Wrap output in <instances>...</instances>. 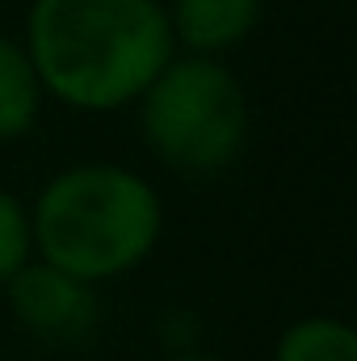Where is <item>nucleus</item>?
Segmentation results:
<instances>
[{
  "label": "nucleus",
  "instance_id": "6",
  "mask_svg": "<svg viewBox=\"0 0 357 361\" xmlns=\"http://www.w3.org/2000/svg\"><path fill=\"white\" fill-rule=\"evenodd\" d=\"M38 105H42V85L25 47L0 34V143L21 139L34 126Z\"/></svg>",
  "mask_w": 357,
  "mask_h": 361
},
{
  "label": "nucleus",
  "instance_id": "2",
  "mask_svg": "<svg viewBox=\"0 0 357 361\" xmlns=\"http://www.w3.org/2000/svg\"><path fill=\"white\" fill-rule=\"evenodd\" d=\"M164 210L139 173L118 164H80L51 180L30 214L42 265L85 286L122 277L160 244Z\"/></svg>",
  "mask_w": 357,
  "mask_h": 361
},
{
  "label": "nucleus",
  "instance_id": "9",
  "mask_svg": "<svg viewBox=\"0 0 357 361\" xmlns=\"http://www.w3.org/2000/svg\"><path fill=\"white\" fill-rule=\"evenodd\" d=\"M177 361H223V357H210V353H181Z\"/></svg>",
  "mask_w": 357,
  "mask_h": 361
},
{
  "label": "nucleus",
  "instance_id": "7",
  "mask_svg": "<svg viewBox=\"0 0 357 361\" xmlns=\"http://www.w3.org/2000/svg\"><path fill=\"white\" fill-rule=\"evenodd\" d=\"M273 361H357V332L337 315H307L277 336Z\"/></svg>",
  "mask_w": 357,
  "mask_h": 361
},
{
  "label": "nucleus",
  "instance_id": "1",
  "mask_svg": "<svg viewBox=\"0 0 357 361\" xmlns=\"http://www.w3.org/2000/svg\"><path fill=\"white\" fill-rule=\"evenodd\" d=\"M169 13L156 0H34L25 55L38 85L72 109H122L173 63Z\"/></svg>",
  "mask_w": 357,
  "mask_h": 361
},
{
  "label": "nucleus",
  "instance_id": "5",
  "mask_svg": "<svg viewBox=\"0 0 357 361\" xmlns=\"http://www.w3.org/2000/svg\"><path fill=\"white\" fill-rule=\"evenodd\" d=\"M261 0H173L169 30L173 42H185L193 55H214L244 42L257 30Z\"/></svg>",
  "mask_w": 357,
  "mask_h": 361
},
{
  "label": "nucleus",
  "instance_id": "4",
  "mask_svg": "<svg viewBox=\"0 0 357 361\" xmlns=\"http://www.w3.org/2000/svg\"><path fill=\"white\" fill-rule=\"evenodd\" d=\"M4 294H8V307H13L17 324L30 328L42 341H55V345H72V341L89 336L92 324H97L92 286L51 269L42 261L21 265L4 281Z\"/></svg>",
  "mask_w": 357,
  "mask_h": 361
},
{
  "label": "nucleus",
  "instance_id": "3",
  "mask_svg": "<svg viewBox=\"0 0 357 361\" xmlns=\"http://www.w3.org/2000/svg\"><path fill=\"white\" fill-rule=\"evenodd\" d=\"M139 122L147 147L173 169L189 177L223 173L248 139V101L240 80L206 59L185 55L173 59L139 97Z\"/></svg>",
  "mask_w": 357,
  "mask_h": 361
},
{
  "label": "nucleus",
  "instance_id": "8",
  "mask_svg": "<svg viewBox=\"0 0 357 361\" xmlns=\"http://www.w3.org/2000/svg\"><path fill=\"white\" fill-rule=\"evenodd\" d=\"M30 252H34V235H30V214L21 210V202L13 193L0 189V286L30 265Z\"/></svg>",
  "mask_w": 357,
  "mask_h": 361
}]
</instances>
